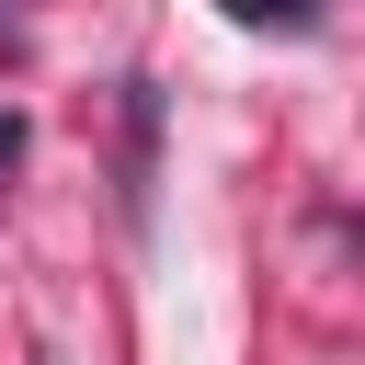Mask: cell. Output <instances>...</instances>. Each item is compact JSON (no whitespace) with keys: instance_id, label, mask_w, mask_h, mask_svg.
Here are the masks:
<instances>
[{"instance_id":"6da1fadb","label":"cell","mask_w":365,"mask_h":365,"mask_svg":"<svg viewBox=\"0 0 365 365\" xmlns=\"http://www.w3.org/2000/svg\"><path fill=\"white\" fill-rule=\"evenodd\" d=\"M228 11H240V23H285V34L308 23V0H228Z\"/></svg>"},{"instance_id":"7a4b0ae2","label":"cell","mask_w":365,"mask_h":365,"mask_svg":"<svg viewBox=\"0 0 365 365\" xmlns=\"http://www.w3.org/2000/svg\"><path fill=\"white\" fill-rule=\"evenodd\" d=\"M11 160H23V114L0 103V171H11Z\"/></svg>"}]
</instances>
